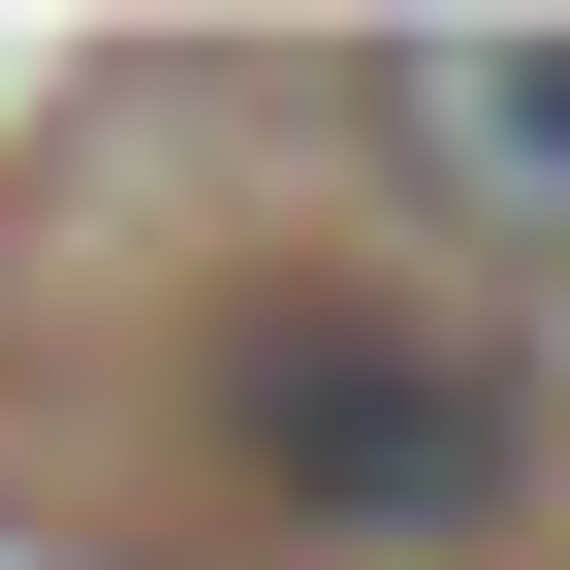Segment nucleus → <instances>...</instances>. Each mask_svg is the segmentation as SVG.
I'll return each mask as SVG.
<instances>
[{
    "label": "nucleus",
    "instance_id": "f257e3e1",
    "mask_svg": "<svg viewBox=\"0 0 570 570\" xmlns=\"http://www.w3.org/2000/svg\"><path fill=\"white\" fill-rule=\"evenodd\" d=\"M223 444H254V508H317V539H508L539 508V381L444 348V317H285L223 381Z\"/></svg>",
    "mask_w": 570,
    "mask_h": 570
},
{
    "label": "nucleus",
    "instance_id": "f03ea898",
    "mask_svg": "<svg viewBox=\"0 0 570 570\" xmlns=\"http://www.w3.org/2000/svg\"><path fill=\"white\" fill-rule=\"evenodd\" d=\"M381 127H412L508 254H570V32H412V63H381Z\"/></svg>",
    "mask_w": 570,
    "mask_h": 570
}]
</instances>
